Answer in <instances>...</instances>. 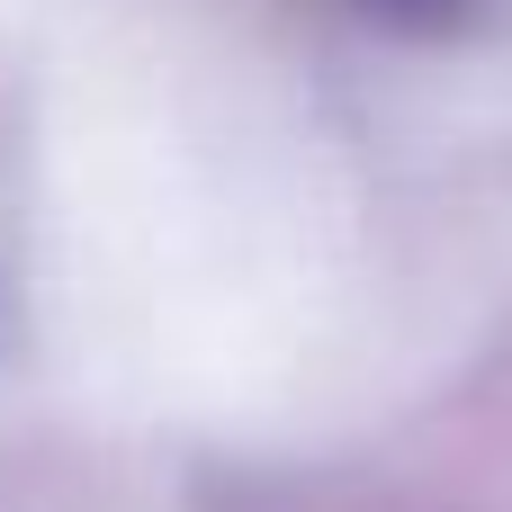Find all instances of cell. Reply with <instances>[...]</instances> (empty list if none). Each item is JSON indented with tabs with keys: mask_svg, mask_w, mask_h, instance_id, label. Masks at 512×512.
<instances>
[{
	"mask_svg": "<svg viewBox=\"0 0 512 512\" xmlns=\"http://www.w3.org/2000/svg\"><path fill=\"white\" fill-rule=\"evenodd\" d=\"M351 9H369V18H387V27H459L477 0H351Z\"/></svg>",
	"mask_w": 512,
	"mask_h": 512,
	"instance_id": "cell-1",
	"label": "cell"
}]
</instances>
